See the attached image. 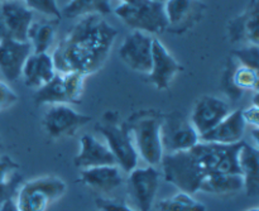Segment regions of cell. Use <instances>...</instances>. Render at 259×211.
Segmentation results:
<instances>
[{"label":"cell","instance_id":"6","mask_svg":"<svg viewBox=\"0 0 259 211\" xmlns=\"http://www.w3.org/2000/svg\"><path fill=\"white\" fill-rule=\"evenodd\" d=\"M96 129L103 136L105 144L115 159V164L121 171L129 174L138 167V152L134 146L131 129L126 124L119 125L114 121H105L96 126Z\"/></svg>","mask_w":259,"mask_h":211},{"label":"cell","instance_id":"30","mask_svg":"<svg viewBox=\"0 0 259 211\" xmlns=\"http://www.w3.org/2000/svg\"><path fill=\"white\" fill-rule=\"evenodd\" d=\"M32 12L42 13V14L52 17L55 19H61V10L56 0H23Z\"/></svg>","mask_w":259,"mask_h":211},{"label":"cell","instance_id":"2","mask_svg":"<svg viewBox=\"0 0 259 211\" xmlns=\"http://www.w3.org/2000/svg\"><path fill=\"white\" fill-rule=\"evenodd\" d=\"M164 180L182 192L194 195L207 176L192 149L176 153H164L161 161Z\"/></svg>","mask_w":259,"mask_h":211},{"label":"cell","instance_id":"28","mask_svg":"<svg viewBox=\"0 0 259 211\" xmlns=\"http://www.w3.org/2000/svg\"><path fill=\"white\" fill-rule=\"evenodd\" d=\"M156 207L158 211H206V206L202 202L195 200L192 195L182 191L161 200Z\"/></svg>","mask_w":259,"mask_h":211},{"label":"cell","instance_id":"20","mask_svg":"<svg viewBox=\"0 0 259 211\" xmlns=\"http://www.w3.org/2000/svg\"><path fill=\"white\" fill-rule=\"evenodd\" d=\"M80 182L89 189L109 194L121 186L123 176L116 164L98 166L82 170L80 174Z\"/></svg>","mask_w":259,"mask_h":211},{"label":"cell","instance_id":"14","mask_svg":"<svg viewBox=\"0 0 259 211\" xmlns=\"http://www.w3.org/2000/svg\"><path fill=\"white\" fill-rule=\"evenodd\" d=\"M163 5L167 30L176 34L191 29L200 22L205 10V4L201 0H166Z\"/></svg>","mask_w":259,"mask_h":211},{"label":"cell","instance_id":"33","mask_svg":"<svg viewBox=\"0 0 259 211\" xmlns=\"http://www.w3.org/2000/svg\"><path fill=\"white\" fill-rule=\"evenodd\" d=\"M242 116L244 119L247 126H253L254 129H258L259 126V106L257 101L249 105L248 108L243 109Z\"/></svg>","mask_w":259,"mask_h":211},{"label":"cell","instance_id":"26","mask_svg":"<svg viewBox=\"0 0 259 211\" xmlns=\"http://www.w3.org/2000/svg\"><path fill=\"white\" fill-rule=\"evenodd\" d=\"M19 179V164L9 156L0 157V204L12 199Z\"/></svg>","mask_w":259,"mask_h":211},{"label":"cell","instance_id":"19","mask_svg":"<svg viewBox=\"0 0 259 211\" xmlns=\"http://www.w3.org/2000/svg\"><path fill=\"white\" fill-rule=\"evenodd\" d=\"M55 62L52 56L48 53H30L29 57L25 61L22 70L24 85L32 89H39L50 82L56 76Z\"/></svg>","mask_w":259,"mask_h":211},{"label":"cell","instance_id":"34","mask_svg":"<svg viewBox=\"0 0 259 211\" xmlns=\"http://www.w3.org/2000/svg\"><path fill=\"white\" fill-rule=\"evenodd\" d=\"M0 211H19L18 210L15 201L13 199H7L0 205Z\"/></svg>","mask_w":259,"mask_h":211},{"label":"cell","instance_id":"22","mask_svg":"<svg viewBox=\"0 0 259 211\" xmlns=\"http://www.w3.org/2000/svg\"><path fill=\"white\" fill-rule=\"evenodd\" d=\"M239 174L244 184V191L253 197L259 194V151L258 146L243 141L238 154Z\"/></svg>","mask_w":259,"mask_h":211},{"label":"cell","instance_id":"36","mask_svg":"<svg viewBox=\"0 0 259 211\" xmlns=\"http://www.w3.org/2000/svg\"><path fill=\"white\" fill-rule=\"evenodd\" d=\"M152 2H157V3H163V4H164V2H166V0H152Z\"/></svg>","mask_w":259,"mask_h":211},{"label":"cell","instance_id":"32","mask_svg":"<svg viewBox=\"0 0 259 211\" xmlns=\"http://www.w3.org/2000/svg\"><path fill=\"white\" fill-rule=\"evenodd\" d=\"M96 206L100 211H137L124 202L108 199H98L96 200Z\"/></svg>","mask_w":259,"mask_h":211},{"label":"cell","instance_id":"9","mask_svg":"<svg viewBox=\"0 0 259 211\" xmlns=\"http://www.w3.org/2000/svg\"><path fill=\"white\" fill-rule=\"evenodd\" d=\"M159 189V172L156 167H137L129 172L128 191L137 211H152Z\"/></svg>","mask_w":259,"mask_h":211},{"label":"cell","instance_id":"3","mask_svg":"<svg viewBox=\"0 0 259 211\" xmlns=\"http://www.w3.org/2000/svg\"><path fill=\"white\" fill-rule=\"evenodd\" d=\"M114 13L134 30L147 34H161L167 30L163 3L152 0H120Z\"/></svg>","mask_w":259,"mask_h":211},{"label":"cell","instance_id":"21","mask_svg":"<svg viewBox=\"0 0 259 211\" xmlns=\"http://www.w3.org/2000/svg\"><path fill=\"white\" fill-rule=\"evenodd\" d=\"M258 0H252L247 9L230 22L228 33L232 42L258 46Z\"/></svg>","mask_w":259,"mask_h":211},{"label":"cell","instance_id":"5","mask_svg":"<svg viewBox=\"0 0 259 211\" xmlns=\"http://www.w3.org/2000/svg\"><path fill=\"white\" fill-rule=\"evenodd\" d=\"M129 129L139 158L143 159L147 166H159L164 156L161 138V119L154 115H143L137 119Z\"/></svg>","mask_w":259,"mask_h":211},{"label":"cell","instance_id":"18","mask_svg":"<svg viewBox=\"0 0 259 211\" xmlns=\"http://www.w3.org/2000/svg\"><path fill=\"white\" fill-rule=\"evenodd\" d=\"M75 166L78 168H91L98 166L115 164L113 154L105 142L99 141L91 134H83L80 139V151L75 157Z\"/></svg>","mask_w":259,"mask_h":211},{"label":"cell","instance_id":"16","mask_svg":"<svg viewBox=\"0 0 259 211\" xmlns=\"http://www.w3.org/2000/svg\"><path fill=\"white\" fill-rule=\"evenodd\" d=\"M32 46L28 40H0V73L7 81H17L22 76L23 66L32 53Z\"/></svg>","mask_w":259,"mask_h":211},{"label":"cell","instance_id":"8","mask_svg":"<svg viewBox=\"0 0 259 211\" xmlns=\"http://www.w3.org/2000/svg\"><path fill=\"white\" fill-rule=\"evenodd\" d=\"M91 116L78 113L67 104L51 105L43 116L42 125L51 139L71 137L80 128L90 123Z\"/></svg>","mask_w":259,"mask_h":211},{"label":"cell","instance_id":"12","mask_svg":"<svg viewBox=\"0 0 259 211\" xmlns=\"http://www.w3.org/2000/svg\"><path fill=\"white\" fill-rule=\"evenodd\" d=\"M181 63L169 53L159 39L153 38L152 43V67L148 73V81L157 90H167L175 77L182 72Z\"/></svg>","mask_w":259,"mask_h":211},{"label":"cell","instance_id":"23","mask_svg":"<svg viewBox=\"0 0 259 211\" xmlns=\"http://www.w3.org/2000/svg\"><path fill=\"white\" fill-rule=\"evenodd\" d=\"M244 190V184L238 174H210L202 180L199 191L211 195H227Z\"/></svg>","mask_w":259,"mask_h":211},{"label":"cell","instance_id":"27","mask_svg":"<svg viewBox=\"0 0 259 211\" xmlns=\"http://www.w3.org/2000/svg\"><path fill=\"white\" fill-rule=\"evenodd\" d=\"M27 40L34 53H47L55 40V27L52 23H34L30 24Z\"/></svg>","mask_w":259,"mask_h":211},{"label":"cell","instance_id":"37","mask_svg":"<svg viewBox=\"0 0 259 211\" xmlns=\"http://www.w3.org/2000/svg\"><path fill=\"white\" fill-rule=\"evenodd\" d=\"M3 2H7V0H0V3H3Z\"/></svg>","mask_w":259,"mask_h":211},{"label":"cell","instance_id":"17","mask_svg":"<svg viewBox=\"0 0 259 211\" xmlns=\"http://www.w3.org/2000/svg\"><path fill=\"white\" fill-rule=\"evenodd\" d=\"M245 128L247 124L242 116V110H232L229 115L223 119L211 131L202 134L200 137V142L223 144V146L240 143L244 137Z\"/></svg>","mask_w":259,"mask_h":211},{"label":"cell","instance_id":"10","mask_svg":"<svg viewBox=\"0 0 259 211\" xmlns=\"http://www.w3.org/2000/svg\"><path fill=\"white\" fill-rule=\"evenodd\" d=\"M32 23L33 12L23 0L0 3V40L10 38L25 42Z\"/></svg>","mask_w":259,"mask_h":211},{"label":"cell","instance_id":"29","mask_svg":"<svg viewBox=\"0 0 259 211\" xmlns=\"http://www.w3.org/2000/svg\"><path fill=\"white\" fill-rule=\"evenodd\" d=\"M232 58L239 65L250 67L253 70L258 71L259 66V50L258 46L248 45L247 47L239 48V50L233 51Z\"/></svg>","mask_w":259,"mask_h":211},{"label":"cell","instance_id":"25","mask_svg":"<svg viewBox=\"0 0 259 211\" xmlns=\"http://www.w3.org/2000/svg\"><path fill=\"white\" fill-rule=\"evenodd\" d=\"M111 2L110 0H71L61 12V15L66 18L85 17L90 14L106 15L111 13Z\"/></svg>","mask_w":259,"mask_h":211},{"label":"cell","instance_id":"4","mask_svg":"<svg viewBox=\"0 0 259 211\" xmlns=\"http://www.w3.org/2000/svg\"><path fill=\"white\" fill-rule=\"evenodd\" d=\"M67 192V185L57 176H42L29 180L18 189L15 205L19 211H47Z\"/></svg>","mask_w":259,"mask_h":211},{"label":"cell","instance_id":"1","mask_svg":"<svg viewBox=\"0 0 259 211\" xmlns=\"http://www.w3.org/2000/svg\"><path fill=\"white\" fill-rule=\"evenodd\" d=\"M118 30L101 15L82 17L65 35L53 52L58 73L93 75L103 68L111 52Z\"/></svg>","mask_w":259,"mask_h":211},{"label":"cell","instance_id":"13","mask_svg":"<svg viewBox=\"0 0 259 211\" xmlns=\"http://www.w3.org/2000/svg\"><path fill=\"white\" fill-rule=\"evenodd\" d=\"M230 111L232 108L225 100L218 96L205 95L195 103L189 119L199 137H201L227 118Z\"/></svg>","mask_w":259,"mask_h":211},{"label":"cell","instance_id":"24","mask_svg":"<svg viewBox=\"0 0 259 211\" xmlns=\"http://www.w3.org/2000/svg\"><path fill=\"white\" fill-rule=\"evenodd\" d=\"M33 98H34V101L37 105L51 106L58 105V104H67V105H71L63 73H56V76L50 82H47L45 86L35 90Z\"/></svg>","mask_w":259,"mask_h":211},{"label":"cell","instance_id":"11","mask_svg":"<svg viewBox=\"0 0 259 211\" xmlns=\"http://www.w3.org/2000/svg\"><path fill=\"white\" fill-rule=\"evenodd\" d=\"M153 38L141 30H133L125 37L119 48L121 61L131 70L148 75L152 67Z\"/></svg>","mask_w":259,"mask_h":211},{"label":"cell","instance_id":"35","mask_svg":"<svg viewBox=\"0 0 259 211\" xmlns=\"http://www.w3.org/2000/svg\"><path fill=\"white\" fill-rule=\"evenodd\" d=\"M245 211H259V209H258V207H252V209H248Z\"/></svg>","mask_w":259,"mask_h":211},{"label":"cell","instance_id":"7","mask_svg":"<svg viewBox=\"0 0 259 211\" xmlns=\"http://www.w3.org/2000/svg\"><path fill=\"white\" fill-rule=\"evenodd\" d=\"M161 138L164 153L189 151L200 142L190 119L177 111L161 119Z\"/></svg>","mask_w":259,"mask_h":211},{"label":"cell","instance_id":"31","mask_svg":"<svg viewBox=\"0 0 259 211\" xmlns=\"http://www.w3.org/2000/svg\"><path fill=\"white\" fill-rule=\"evenodd\" d=\"M19 100L18 94L8 85L5 81L0 80V113L12 109Z\"/></svg>","mask_w":259,"mask_h":211},{"label":"cell","instance_id":"15","mask_svg":"<svg viewBox=\"0 0 259 211\" xmlns=\"http://www.w3.org/2000/svg\"><path fill=\"white\" fill-rule=\"evenodd\" d=\"M259 76L258 71L250 67L239 65L232 57L228 61V66L223 73L222 88L233 101L242 98L245 91H253L258 94Z\"/></svg>","mask_w":259,"mask_h":211}]
</instances>
